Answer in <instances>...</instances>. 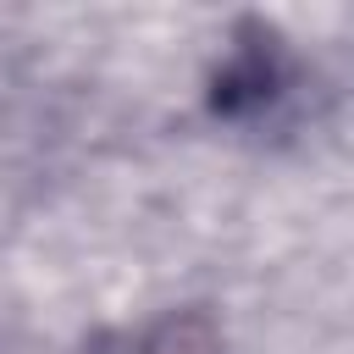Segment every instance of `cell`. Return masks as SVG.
<instances>
[{"mask_svg":"<svg viewBox=\"0 0 354 354\" xmlns=\"http://www.w3.org/2000/svg\"><path fill=\"white\" fill-rule=\"evenodd\" d=\"M83 354H221V326L205 310H171L144 332H105Z\"/></svg>","mask_w":354,"mask_h":354,"instance_id":"1","label":"cell"}]
</instances>
